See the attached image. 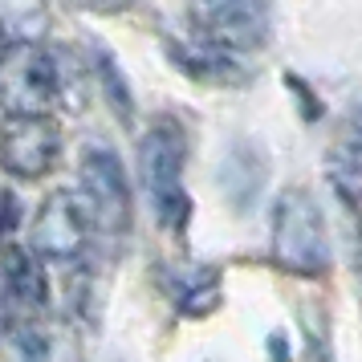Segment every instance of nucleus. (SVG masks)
Listing matches in <instances>:
<instances>
[{"label": "nucleus", "instance_id": "1", "mask_svg": "<svg viewBox=\"0 0 362 362\" xmlns=\"http://www.w3.org/2000/svg\"><path fill=\"white\" fill-rule=\"evenodd\" d=\"M183 159H187V143H183V131L175 122L159 118L155 127L143 131V139H139V183L147 192L155 220L175 236H183L187 220H192V196L183 187Z\"/></svg>", "mask_w": 362, "mask_h": 362}, {"label": "nucleus", "instance_id": "2", "mask_svg": "<svg viewBox=\"0 0 362 362\" xmlns=\"http://www.w3.org/2000/svg\"><path fill=\"white\" fill-rule=\"evenodd\" d=\"M273 264L293 277H322L329 269L326 220L305 187H285L273 204Z\"/></svg>", "mask_w": 362, "mask_h": 362}, {"label": "nucleus", "instance_id": "3", "mask_svg": "<svg viewBox=\"0 0 362 362\" xmlns=\"http://www.w3.org/2000/svg\"><path fill=\"white\" fill-rule=\"evenodd\" d=\"M78 196H82L90 224L106 236H122L131 228V180L115 147L106 143H86L78 159Z\"/></svg>", "mask_w": 362, "mask_h": 362}, {"label": "nucleus", "instance_id": "4", "mask_svg": "<svg viewBox=\"0 0 362 362\" xmlns=\"http://www.w3.org/2000/svg\"><path fill=\"white\" fill-rule=\"evenodd\" d=\"M57 106V66L45 45H0V110L17 115H49Z\"/></svg>", "mask_w": 362, "mask_h": 362}, {"label": "nucleus", "instance_id": "5", "mask_svg": "<svg viewBox=\"0 0 362 362\" xmlns=\"http://www.w3.org/2000/svg\"><path fill=\"white\" fill-rule=\"evenodd\" d=\"M90 232H94V224H90L82 196L78 192H49L29 224V248L41 261L78 264L86 257Z\"/></svg>", "mask_w": 362, "mask_h": 362}, {"label": "nucleus", "instance_id": "6", "mask_svg": "<svg viewBox=\"0 0 362 362\" xmlns=\"http://www.w3.org/2000/svg\"><path fill=\"white\" fill-rule=\"evenodd\" d=\"M62 159V127L53 115H17L0 127V167L13 180H45Z\"/></svg>", "mask_w": 362, "mask_h": 362}, {"label": "nucleus", "instance_id": "7", "mask_svg": "<svg viewBox=\"0 0 362 362\" xmlns=\"http://www.w3.org/2000/svg\"><path fill=\"white\" fill-rule=\"evenodd\" d=\"M0 281H4V293H8L13 322H37L49 310V277H45L41 257L33 248L21 245L0 248Z\"/></svg>", "mask_w": 362, "mask_h": 362}, {"label": "nucleus", "instance_id": "8", "mask_svg": "<svg viewBox=\"0 0 362 362\" xmlns=\"http://www.w3.org/2000/svg\"><path fill=\"white\" fill-rule=\"evenodd\" d=\"M326 180L346 208H358L362 204V106H354L342 118V127H338L334 143H329Z\"/></svg>", "mask_w": 362, "mask_h": 362}, {"label": "nucleus", "instance_id": "9", "mask_svg": "<svg viewBox=\"0 0 362 362\" xmlns=\"http://www.w3.org/2000/svg\"><path fill=\"white\" fill-rule=\"evenodd\" d=\"M171 57H175V66H180L187 78H196V82L236 86V82L248 78L245 66H240V53L216 45V41H208L204 33H199V41H175V45H171Z\"/></svg>", "mask_w": 362, "mask_h": 362}, {"label": "nucleus", "instance_id": "10", "mask_svg": "<svg viewBox=\"0 0 362 362\" xmlns=\"http://www.w3.org/2000/svg\"><path fill=\"white\" fill-rule=\"evenodd\" d=\"M163 285L183 317H208L220 305V273L212 264H171Z\"/></svg>", "mask_w": 362, "mask_h": 362}, {"label": "nucleus", "instance_id": "11", "mask_svg": "<svg viewBox=\"0 0 362 362\" xmlns=\"http://www.w3.org/2000/svg\"><path fill=\"white\" fill-rule=\"evenodd\" d=\"M264 175H269V163H264L261 151L252 147V143H236V147L228 151L224 167H220V187H224V196H228L240 212H248V208L257 204V196H261Z\"/></svg>", "mask_w": 362, "mask_h": 362}, {"label": "nucleus", "instance_id": "12", "mask_svg": "<svg viewBox=\"0 0 362 362\" xmlns=\"http://www.w3.org/2000/svg\"><path fill=\"white\" fill-rule=\"evenodd\" d=\"M49 25L45 0H0V45H45Z\"/></svg>", "mask_w": 362, "mask_h": 362}, {"label": "nucleus", "instance_id": "13", "mask_svg": "<svg viewBox=\"0 0 362 362\" xmlns=\"http://www.w3.org/2000/svg\"><path fill=\"white\" fill-rule=\"evenodd\" d=\"M0 362H49V338L41 334L37 322H4Z\"/></svg>", "mask_w": 362, "mask_h": 362}, {"label": "nucleus", "instance_id": "14", "mask_svg": "<svg viewBox=\"0 0 362 362\" xmlns=\"http://www.w3.org/2000/svg\"><path fill=\"white\" fill-rule=\"evenodd\" d=\"M90 74H94V82H98L102 90V98L110 102V110H115L122 122H131L134 115V94H131V86H127V78H122V69L115 66V57L106 49H94L90 53Z\"/></svg>", "mask_w": 362, "mask_h": 362}, {"label": "nucleus", "instance_id": "15", "mask_svg": "<svg viewBox=\"0 0 362 362\" xmlns=\"http://www.w3.org/2000/svg\"><path fill=\"white\" fill-rule=\"evenodd\" d=\"M17 196L13 192H0V248L4 245H13V232H17Z\"/></svg>", "mask_w": 362, "mask_h": 362}, {"label": "nucleus", "instance_id": "16", "mask_svg": "<svg viewBox=\"0 0 362 362\" xmlns=\"http://www.w3.org/2000/svg\"><path fill=\"white\" fill-rule=\"evenodd\" d=\"M69 4L82 13H94V17H118V13L134 8V0H69Z\"/></svg>", "mask_w": 362, "mask_h": 362}, {"label": "nucleus", "instance_id": "17", "mask_svg": "<svg viewBox=\"0 0 362 362\" xmlns=\"http://www.w3.org/2000/svg\"><path fill=\"white\" fill-rule=\"evenodd\" d=\"M13 322V310H8V293H4V281H0V326Z\"/></svg>", "mask_w": 362, "mask_h": 362}]
</instances>
